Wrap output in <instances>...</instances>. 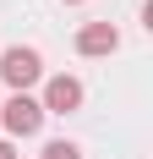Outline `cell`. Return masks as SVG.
<instances>
[{
  "mask_svg": "<svg viewBox=\"0 0 153 159\" xmlns=\"http://www.w3.org/2000/svg\"><path fill=\"white\" fill-rule=\"evenodd\" d=\"M0 159H16V143H11V137H0Z\"/></svg>",
  "mask_w": 153,
  "mask_h": 159,
  "instance_id": "cell-6",
  "label": "cell"
},
{
  "mask_svg": "<svg viewBox=\"0 0 153 159\" xmlns=\"http://www.w3.org/2000/svg\"><path fill=\"white\" fill-rule=\"evenodd\" d=\"M0 132H6L11 143L38 137V132H44V104H38V93H11L6 99V104H0Z\"/></svg>",
  "mask_w": 153,
  "mask_h": 159,
  "instance_id": "cell-2",
  "label": "cell"
},
{
  "mask_svg": "<svg viewBox=\"0 0 153 159\" xmlns=\"http://www.w3.org/2000/svg\"><path fill=\"white\" fill-rule=\"evenodd\" d=\"M71 44H76V55H82V61H104V55H115V49H120V28H115V22H82Z\"/></svg>",
  "mask_w": 153,
  "mask_h": 159,
  "instance_id": "cell-4",
  "label": "cell"
},
{
  "mask_svg": "<svg viewBox=\"0 0 153 159\" xmlns=\"http://www.w3.org/2000/svg\"><path fill=\"white\" fill-rule=\"evenodd\" d=\"M38 159H82V148H76L71 137H49V143H44V154H38Z\"/></svg>",
  "mask_w": 153,
  "mask_h": 159,
  "instance_id": "cell-5",
  "label": "cell"
},
{
  "mask_svg": "<svg viewBox=\"0 0 153 159\" xmlns=\"http://www.w3.org/2000/svg\"><path fill=\"white\" fill-rule=\"evenodd\" d=\"M60 6H88V0H60Z\"/></svg>",
  "mask_w": 153,
  "mask_h": 159,
  "instance_id": "cell-7",
  "label": "cell"
},
{
  "mask_svg": "<svg viewBox=\"0 0 153 159\" xmlns=\"http://www.w3.org/2000/svg\"><path fill=\"white\" fill-rule=\"evenodd\" d=\"M0 82H6L11 93H33V88L44 82V55L33 44H6L0 49Z\"/></svg>",
  "mask_w": 153,
  "mask_h": 159,
  "instance_id": "cell-1",
  "label": "cell"
},
{
  "mask_svg": "<svg viewBox=\"0 0 153 159\" xmlns=\"http://www.w3.org/2000/svg\"><path fill=\"white\" fill-rule=\"evenodd\" d=\"M38 104H44V115H76L88 104V88H82V77H71V71H55V77H44Z\"/></svg>",
  "mask_w": 153,
  "mask_h": 159,
  "instance_id": "cell-3",
  "label": "cell"
}]
</instances>
